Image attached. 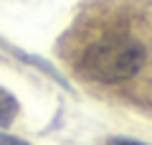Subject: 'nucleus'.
Returning a JSON list of instances; mask_svg holds the SVG:
<instances>
[{
	"mask_svg": "<svg viewBox=\"0 0 152 145\" xmlns=\"http://www.w3.org/2000/svg\"><path fill=\"white\" fill-rule=\"evenodd\" d=\"M147 51L134 36L112 31L94 38L81 51L76 69L84 79L96 84H122L142 71Z\"/></svg>",
	"mask_w": 152,
	"mask_h": 145,
	"instance_id": "1",
	"label": "nucleus"
},
{
	"mask_svg": "<svg viewBox=\"0 0 152 145\" xmlns=\"http://www.w3.org/2000/svg\"><path fill=\"white\" fill-rule=\"evenodd\" d=\"M0 43H3V48H8V51H10V54L15 56V59H20V61H26V64L36 66L38 71H43V74H48V76H51V79H53V81H58L61 87H66V89H69V81H66L64 76H61V71L56 69V66L51 64V61L41 59V56H36V54H26V51H20V48L10 46V43H5V41H0Z\"/></svg>",
	"mask_w": 152,
	"mask_h": 145,
	"instance_id": "2",
	"label": "nucleus"
},
{
	"mask_svg": "<svg viewBox=\"0 0 152 145\" xmlns=\"http://www.w3.org/2000/svg\"><path fill=\"white\" fill-rule=\"evenodd\" d=\"M18 112H20V102L15 99V94L8 92L5 87H0V127L13 125Z\"/></svg>",
	"mask_w": 152,
	"mask_h": 145,
	"instance_id": "3",
	"label": "nucleus"
},
{
	"mask_svg": "<svg viewBox=\"0 0 152 145\" xmlns=\"http://www.w3.org/2000/svg\"><path fill=\"white\" fill-rule=\"evenodd\" d=\"M0 145H31L26 140L15 138V135H8V132H0Z\"/></svg>",
	"mask_w": 152,
	"mask_h": 145,
	"instance_id": "4",
	"label": "nucleus"
},
{
	"mask_svg": "<svg viewBox=\"0 0 152 145\" xmlns=\"http://www.w3.org/2000/svg\"><path fill=\"white\" fill-rule=\"evenodd\" d=\"M109 145H150V143H142V140H132V138H112Z\"/></svg>",
	"mask_w": 152,
	"mask_h": 145,
	"instance_id": "5",
	"label": "nucleus"
}]
</instances>
